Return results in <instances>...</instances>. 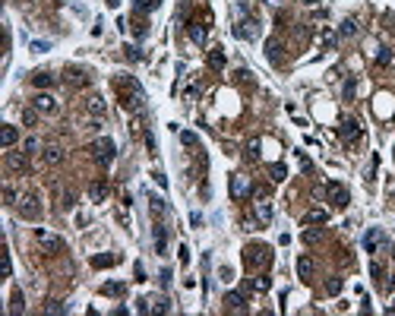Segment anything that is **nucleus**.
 <instances>
[{"label":"nucleus","mask_w":395,"mask_h":316,"mask_svg":"<svg viewBox=\"0 0 395 316\" xmlns=\"http://www.w3.org/2000/svg\"><path fill=\"white\" fill-rule=\"evenodd\" d=\"M237 13L244 19H237L231 26V32L237 35V38H244V41H250V38H256V35H260V19L256 16H250V10H247V3H237Z\"/></svg>","instance_id":"1"},{"label":"nucleus","mask_w":395,"mask_h":316,"mask_svg":"<svg viewBox=\"0 0 395 316\" xmlns=\"http://www.w3.org/2000/svg\"><path fill=\"white\" fill-rule=\"evenodd\" d=\"M120 89H124V108L142 114V111H146V95H142L139 82L136 79H120Z\"/></svg>","instance_id":"2"},{"label":"nucleus","mask_w":395,"mask_h":316,"mask_svg":"<svg viewBox=\"0 0 395 316\" xmlns=\"http://www.w3.org/2000/svg\"><path fill=\"white\" fill-rule=\"evenodd\" d=\"M244 262L250 269H265L272 262V247L269 244H250L244 250Z\"/></svg>","instance_id":"3"},{"label":"nucleus","mask_w":395,"mask_h":316,"mask_svg":"<svg viewBox=\"0 0 395 316\" xmlns=\"http://www.w3.org/2000/svg\"><path fill=\"white\" fill-rule=\"evenodd\" d=\"M19 215L29 218V221L41 218V206H38V196H35V193H22V196H19Z\"/></svg>","instance_id":"4"},{"label":"nucleus","mask_w":395,"mask_h":316,"mask_svg":"<svg viewBox=\"0 0 395 316\" xmlns=\"http://www.w3.org/2000/svg\"><path fill=\"white\" fill-rule=\"evenodd\" d=\"M92 155H95V161H101V164H111L114 161V139H108V136H101L92 146Z\"/></svg>","instance_id":"5"},{"label":"nucleus","mask_w":395,"mask_h":316,"mask_svg":"<svg viewBox=\"0 0 395 316\" xmlns=\"http://www.w3.org/2000/svg\"><path fill=\"white\" fill-rule=\"evenodd\" d=\"M35 237H38V244H41V247H44L48 253H57V250H64V240H60L57 234H48L44 228H38V231H35Z\"/></svg>","instance_id":"6"},{"label":"nucleus","mask_w":395,"mask_h":316,"mask_svg":"<svg viewBox=\"0 0 395 316\" xmlns=\"http://www.w3.org/2000/svg\"><path fill=\"white\" fill-rule=\"evenodd\" d=\"M231 196L234 199H247L250 196V177L247 174H234L231 177Z\"/></svg>","instance_id":"7"},{"label":"nucleus","mask_w":395,"mask_h":316,"mask_svg":"<svg viewBox=\"0 0 395 316\" xmlns=\"http://www.w3.org/2000/svg\"><path fill=\"white\" fill-rule=\"evenodd\" d=\"M379 244H386V234H383L379 228H370L367 234H363V250H367V253H376Z\"/></svg>","instance_id":"8"},{"label":"nucleus","mask_w":395,"mask_h":316,"mask_svg":"<svg viewBox=\"0 0 395 316\" xmlns=\"http://www.w3.org/2000/svg\"><path fill=\"white\" fill-rule=\"evenodd\" d=\"M6 168L10 171H19V174H26L29 171V158L22 152H6Z\"/></svg>","instance_id":"9"},{"label":"nucleus","mask_w":395,"mask_h":316,"mask_svg":"<svg viewBox=\"0 0 395 316\" xmlns=\"http://www.w3.org/2000/svg\"><path fill=\"white\" fill-rule=\"evenodd\" d=\"M329 196H332V206H335V209H345L348 199H351V196H348V190H345L341 184H329Z\"/></svg>","instance_id":"10"},{"label":"nucleus","mask_w":395,"mask_h":316,"mask_svg":"<svg viewBox=\"0 0 395 316\" xmlns=\"http://www.w3.org/2000/svg\"><path fill=\"white\" fill-rule=\"evenodd\" d=\"M32 108H38L41 114H57V101L51 98V95H38V98L32 101Z\"/></svg>","instance_id":"11"},{"label":"nucleus","mask_w":395,"mask_h":316,"mask_svg":"<svg viewBox=\"0 0 395 316\" xmlns=\"http://www.w3.org/2000/svg\"><path fill=\"white\" fill-rule=\"evenodd\" d=\"M341 136H345L348 142L358 139L361 136V124H358V120H351V117H345V120H341Z\"/></svg>","instance_id":"12"},{"label":"nucleus","mask_w":395,"mask_h":316,"mask_svg":"<svg viewBox=\"0 0 395 316\" xmlns=\"http://www.w3.org/2000/svg\"><path fill=\"white\" fill-rule=\"evenodd\" d=\"M86 108H89V114H92V117H104V108H108V104H104L101 95H92V98L86 101Z\"/></svg>","instance_id":"13"},{"label":"nucleus","mask_w":395,"mask_h":316,"mask_svg":"<svg viewBox=\"0 0 395 316\" xmlns=\"http://www.w3.org/2000/svg\"><path fill=\"white\" fill-rule=\"evenodd\" d=\"M256 218H260V224H269V221H272V202H269V199H260V202H256Z\"/></svg>","instance_id":"14"},{"label":"nucleus","mask_w":395,"mask_h":316,"mask_svg":"<svg viewBox=\"0 0 395 316\" xmlns=\"http://www.w3.org/2000/svg\"><path fill=\"white\" fill-rule=\"evenodd\" d=\"M225 304L231 307V310H247V297H244V291H231V294H225Z\"/></svg>","instance_id":"15"},{"label":"nucleus","mask_w":395,"mask_h":316,"mask_svg":"<svg viewBox=\"0 0 395 316\" xmlns=\"http://www.w3.org/2000/svg\"><path fill=\"white\" fill-rule=\"evenodd\" d=\"M326 221H329V212H323V209H310L303 215V224H326Z\"/></svg>","instance_id":"16"},{"label":"nucleus","mask_w":395,"mask_h":316,"mask_svg":"<svg viewBox=\"0 0 395 316\" xmlns=\"http://www.w3.org/2000/svg\"><path fill=\"white\" fill-rule=\"evenodd\" d=\"M187 32H190V38H193L196 44H206V26H202V22H190Z\"/></svg>","instance_id":"17"},{"label":"nucleus","mask_w":395,"mask_h":316,"mask_svg":"<svg viewBox=\"0 0 395 316\" xmlns=\"http://www.w3.org/2000/svg\"><path fill=\"white\" fill-rule=\"evenodd\" d=\"M32 82H35L38 89H51L57 82V76H54V73H48V70H41V73H35V76H32Z\"/></svg>","instance_id":"18"},{"label":"nucleus","mask_w":395,"mask_h":316,"mask_svg":"<svg viewBox=\"0 0 395 316\" xmlns=\"http://www.w3.org/2000/svg\"><path fill=\"white\" fill-rule=\"evenodd\" d=\"M16 139H19V130H16V126H3V133H0V146L10 149Z\"/></svg>","instance_id":"19"},{"label":"nucleus","mask_w":395,"mask_h":316,"mask_svg":"<svg viewBox=\"0 0 395 316\" xmlns=\"http://www.w3.org/2000/svg\"><path fill=\"white\" fill-rule=\"evenodd\" d=\"M89 196H92L95 202H101L104 196H108V184H104V180H95V184L89 187Z\"/></svg>","instance_id":"20"},{"label":"nucleus","mask_w":395,"mask_h":316,"mask_svg":"<svg viewBox=\"0 0 395 316\" xmlns=\"http://www.w3.org/2000/svg\"><path fill=\"white\" fill-rule=\"evenodd\" d=\"M155 250H158V253L168 250V231H165L162 224H155Z\"/></svg>","instance_id":"21"},{"label":"nucleus","mask_w":395,"mask_h":316,"mask_svg":"<svg viewBox=\"0 0 395 316\" xmlns=\"http://www.w3.org/2000/svg\"><path fill=\"white\" fill-rule=\"evenodd\" d=\"M209 66H212V70H222V66H225V51L222 48L209 51Z\"/></svg>","instance_id":"22"},{"label":"nucleus","mask_w":395,"mask_h":316,"mask_svg":"<svg viewBox=\"0 0 395 316\" xmlns=\"http://www.w3.org/2000/svg\"><path fill=\"white\" fill-rule=\"evenodd\" d=\"M44 161H48V164H57V161H64V152H60V149L57 146H44Z\"/></svg>","instance_id":"23"},{"label":"nucleus","mask_w":395,"mask_h":316,"mask_svg":"<svg viewBox=\"0 0 395 316\" xmlns=\"http://www.w3.org/2000/svg\"><path fill=\"white\" fill-rule=\"evenodd\" d=\"M124 291H127V284H124V282H108V284L101 288V294H108V297H117V294H124Z\"/></svg>","instance_id":"24"},{"label":"nucleus","mask_w":395,"mask_h":316,"mask_svg":"<svg viewBox=\"0 0 395 316\" xmlns=\"http://www.w3.org/2000/svg\"><path fill=\"white\" fill-rule=\"evenodd\" d=\"M297 275H300V278H310V275H313V262H310L307 256L297 259Z\"/></svg>","instance_id":"25"},{"label":"nucleus","mask_w":395,"mask_h":316,"mask_svg":"<svg viewBox=\"0 0 395 316\" xmlns=\"http://www.w3.org/2000/svg\"><path fill=\"white\" fill-rule=\"evenodd\" d=\"M269 177L275 180V184H282V180L288 177V171H285V164H269Z\"/></svg>","instance_id":"26"},{"label":"nucleus","mask_w":395,"mask_h":316,"mask_svg":"<svg viewBox=\"0 0 395 316\" xmlns=\"http://www.w3.org/2000/svg\"><path fill=\"white\" fill-rule=\"evenodd\" d=\"M38 114H41L38 108H26V111H22V124H26V126H35V124H38Z\"/></svg>","instance_id":"27"},{"label":"nucleus","mask_w":395,"mask_h":316,"mask_svg":"<svg viewBox=\"0 0 395 316\" xmlns=\"http://www.w3.org/2000/svg\"><path fill=\"white\" fill-rule=\"evenodd\" d=\"M158 3H162V0H136L133 6H136V13H149V10H155Z\"/></svg>","instance_id":"28"},{"label":"nucleus","mask_w":395,"mask_h":316,"mask_svg":"<svg viewBox=\"0 0 395 316\" xmlns=\"http://www.w3.org/2000/svg\"><path fill=\"white\" fill-rule=\"evenodd\" d=\"M341 35H345V38L358 35V22H354V19H345V22H341Z\"/></svg>","instance_id":"29"},{"label":"nucleus","mask_w":395,"mask_h":316,"mask_svg":"<svg viewBox=\"0 0 395 316\" xmlns=\"http://www.w3.org/2000/svg\"><path fill=\"white\" fill-rule=\"evenodd\" d=\"M278 51H282V44H278V41H269V44H265V54H269L272 63H278Z\"/></svg>","instance_id":"30"},{"label":"nucleus","mask_w":395,"mask_h":316,"mask_svg":"<svg viewBox=\"0 0 395 316\" xmlns=\"http://www.w3.org/2000/svg\"><path fill=\"white\" fill-rule=\"evenodd\" d=\"M300 237H303V244H316V240H320V237H323V231H320V228H313V231H310V228H307V231H303V234H300Z\"/></svg>","instance_id":"31"},{"label":"nucleus","mask_w":395,"mask_h":316,"mask_svg":"<svg viewBox=\"0 0 395 316\" xmlns=\"http://www.w3.org/2000/svg\"><path fill=\"white\" fill-rule=\"evenodd\" d=\"M180 142L193 149V146H199V136H196V133H190V130H184V133H180Z\"/></svg>","instance_id":"32"},{"label":"nucleus","mask_w":395,"mask_h":316,"mask_svg":"<svg viewBox=\"0 0 395 316\" xmlns=\"http://www.w3.org/2000/svg\"><path fill=\"white\" fill-rule=\"evenodd\" d=\"M341 95H345V101H351L354 95H358V82H354V79H348V82H345V92H341Z\"/></svg>","instance_id":"33"},{"label":"nucleus","mask_w":395,"mask_h":316,"mask_svg":"<svg viewBox=\"0 0 395 316\" xmlns=\"http://www.w3.org/2000/svg\"><path fill=\"white\" fill-rule=\"evenodd\" d=\"M111 262H117V256H95V259H92V266H95V269H101V266H111Z\"/></svg>","instance_id":"34"},{"label":"nucleus","mask_w":395,"mask_h":316,"mask_svg":"<svg viewBox=\"0 0 395 316\" xmlns=\"http://www.w3.org/2000/svg\"><path fill=\"white\" fill-rule=\"evenodd\" d=\"M326 291H329V294H338V291H341V278H332V282H326Z\"/></svg>","instance_id":"35"},{"label":"nucleus","mask_w":395,"mask_h":316,"mask_svg":"<svg viewBox=\"0 0 395 316\" xmlns=\"http://www.w3.org/2000/svg\"><path fill=\"white\" fill-rule=\"evenodd\" d=\"M269 284H272V282L263 275V278H256V282H253V288H256V291H269Z\"/></svg>","instance_id":"36"},{"label":"nucleus","mask_w":395,"mask_h":316,"mask_svg":"<svg viewBox=\"0 0 395 316\" xmlns=\"http://www.w3.org/2000/svg\"><path fill=\"white\" fill-rule=\"evenodd\" d=\"M376 60H379V63H389V60H392V54H389V48H379V54H376Z\"/></svg>","instance_id":"37"},{"label":"nucleus","mask_w":395,"mask_h":316,"mask_svg":"<svg viewBox=\"0 0 395 316\" xmlns=\"http://www.w3.org/2000/svg\"><path fill=\"white\" fill-rule=\"evenodd\" d=\"M370 275L379 282V278H383V266H379V262H373V266H370Z\"/></svg>","instance_id":"38"},{"label":"nucleus","mask_w":395,"mask_h":316,"mask_svg":"<svg viewBox=\"0 0 395 316\" xmlns=\"http://www.w3.org/2000/svg\"><path fill=\"white\" fill-rule=\"evenodd\" d=\"M250 158H256V155H260V139H253V142H250V152H247Z\"/></svg>","instance_id":"39"},{"label":"nucleus","mask_w":395,"mask_h":316,"mask_svg":"<svg viewBox=\"0 0 395 316\" xmlns=\"http://www.w3.org/2000/svg\"><path fill=\"white\" fill-rule=\"evenodd\" d=\"M152 209H155V212L162 215V212H165V199H158V196H155V199H152Z\"/></svg>","instance_id":"40"},{"label":"nucleus","mask_w":395,"mask_h":316,"mask_svg":"<svg viewBox=\"0 0 395 316\" xmlns=\"http://www.w3.org/2000/svg\"><path fill=\"white\" fill-rule=\"evenodd\" d=\"M13 310H22V294H19V291L13 294Z\"/></svg>","instance_id":"41"},{"label":"nucleus","mask_w":395,"mask_h":316,"mask_svg":"<svg viewBox=\"0 0 395 316\" xmlns=\"http://www.w3.org/2000/svg\"><path fill=\"white\" fill-rule=\"evenodd\" d=\"M35 149H38V139H26V155L35 152Z\"/></svg>","instance_id":"42"},{"label":"nucleus","mask_w":395,"mask_h":316,"mask_svg":"<svg viewBox=\"0 0 395 316\" xmlns=\"http://www.w3.org/2000/svg\"><path fill=\"white\" fill-rule=\"evenodd\" d=\"M32 48L38 51V54H41V51H48V41H32Z\"/></svg>","instance_id":"43"},{"label":"nucleus","mask_w":395,"mask_h":316,"mask_svg":"<svg viewBox=\"0 0 395 316\" xmlns=\"http://www.w3.org/2000/svg\"><path fill=\"white\" fill-rule=\"evenodd\" d=\"M120 3V0H108V6H117Z\"/></svg>","instance_id":"44"},{"label":"nucleus","mask_w":395,"mask_h":316,"mask_svg":"<svg viewBox=\"0 0 395 316\" xmlns=\"http://www.w3.org/2000/svg\"><path fill=\"white\" fill-rule=\"evenodd\" d=\"M265 3H282V0H265Z\"/></svg>","instance_id":"45"}]
</instances>
